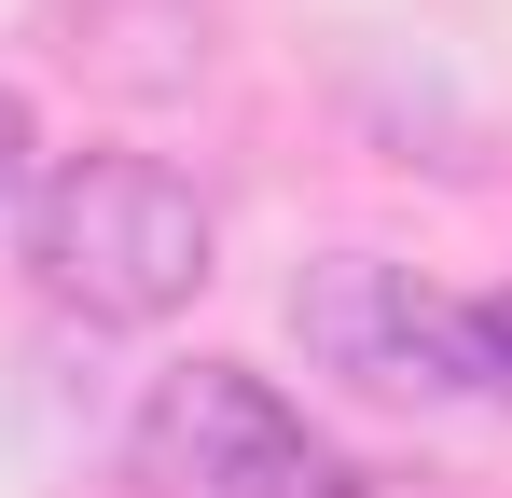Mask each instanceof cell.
Instances as JSON below:
<instances>
[{
  "mask_svg": "<svg viewBox=\"0 0 512 498\" xmlns=\"http://www.w3.org/2000/svg\"><path fill=\"white\" fill-rule=\"evenodd\" d=\"M208 263H222V222L153 153H70L28 180V277H42V305H70L97 332L180 319L208 291Z\"/></svg>",
  "mask_w": 512,
  "mask_h": 498,
  "instance_id": "1",
  "label": "cell"
},
{
  "mask_svg": "<svg viewBox=\"0 0 512 498\" xmlns=\"http://www.w3.org/2000/svg\"><path fill=\"white\" fill-rule=\"evenodd\" d=\"M139 471L167 498H319V429L263 388L250 360H180L139 415Z\"/></svg>",
  "mask_w": 512,
  "mask_h": 498,
  "instance_id": "2",
  "label": "cell"
},
{
  "mask_svg": "<svg viewBox=\"0 0 512 498\" xmlns=\"http://www.w3.org/2000/svg\"><path fill=\"white\" fill-rule=\"evenodd\" d=\"M291 332H305V360L346 374L360 402H443V388H457V305L429 291L416 263H388V249L305 263V277H291Z\"/></svg>",
  "mask_w": 512,
  "mask_h": 498,
  "instance_id": "3",
  "label": "cell"
},
{
  "mask_svg": "<svg viewBox=\"0 0 512 498\" xmlns=\"http://www.w3.org/2000/svg\"><path fill=\"white\" fill-rule=\"evenodd\" d=\"M222 56V0H70V70L111 97H180Z\"/></svg>",
  "mask_w": 512,
  "mask_h": 498,
  "instance_id": "4",
  "label": "cell"
},
{
  "mask_svg": "<svg viewBox=\"0 0 512 498\" xmlns=\"http://www.w3.org/2000/svg\"><path fill=\"white\" fill-rule=\"evenodd\" d=\"M457 388H485L512 415V291H471L457 305Z\"/></svg>",
  "mask_w": 512,
  "mask_h": 498,
  "instance_id": "5",
  "label": "cell"
},
{
  "mask_svg": "<svg viewBox=\"0 0 512 498\" xmlns=\"http://www.w3.org/2000/svg\"><path fill=\"white\" fill-rule=\"evenodd\" d=\"M28 153H42V139H28V97H14V83H0V208H14V194H28Z\"/></svg>",
  "mask_w": 512,
  "mask_h": 498,
  "instance_id": "6",
  "label": "cell"
},
{
  "mask_svg": "<svg viewBox=\"0 0 512 498\" xmlns=\"http://www.w3.org/2000/svg\"><path fill=\"white\" fill-rule=\"evenodd\" d=\"M319 498H416V485H388V471H346V457H333V471H319Z\"/></svg>",
  "mask_w": 512,
  "mask_h": 498,
  "instance_id": "7",
  "label": "cell"
}]
</instances>
